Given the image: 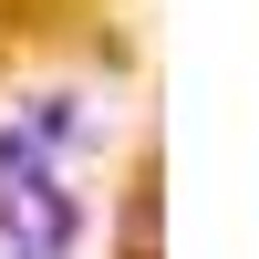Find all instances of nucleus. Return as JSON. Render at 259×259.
Returning <instances> with one entry per match:
<instances>
[{"label":"nucleus","instance_id":"obj_2","mask_svg":"<svg viewBox=\"0 0 259 259\" xmlns=\"http://www.w3.org/2000/svg\"><path fill=\"white\" fill-rule=\"evenodd\" d=\"M124 259H156V177H145L135 207H124Z\"/></svg>","mask_w":259,"mask_h":259},{"label":"nucleus","instance_id":"obj_1","mask_svg":"<svg viewBox=\"0 0 259 259\" xmlns=\"http://www.w3.org/2000/svg\"><path fill=\"white\" fill-rule=\"evenodd\" d=\"M73 239H83V207L52 177V145L31 124H11L0 135V249L11 259H73Z\"/></svg>","mask_w":259,"mask_h":259}]
</instances>
